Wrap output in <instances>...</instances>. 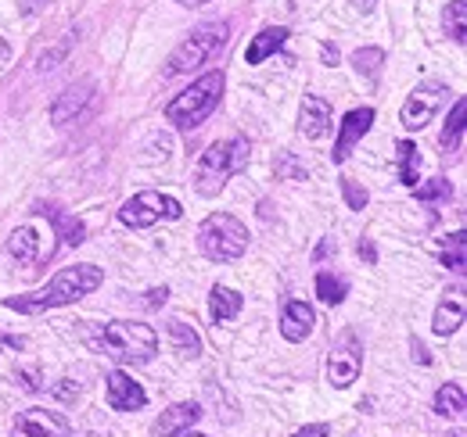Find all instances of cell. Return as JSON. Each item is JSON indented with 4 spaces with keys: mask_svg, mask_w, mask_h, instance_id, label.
<instances>
[{
    "mask_svg": "<svg viewBox=\"0 0 467 437\" xmlns=\"http://www.w3.org/2000/svg\"><path fill=\"white\" fill-rule=\"evenodd\" d=\"M176 4H183V7H202V4H209V0H176Z\"/></svg>",
    "mask_w": 467,
    "mask_h": 437,
    "instance_id": "ee69618b",
    "label": "cell"
},
{
    "mask_svg": "<svg viewBox=\"0 0 467 437\" xmlns=\"http://www.w3.org/2000/svg\"><path fill=\"white\" fill-rule=\"evenodd\" d=\"M44 4H47V0H18V11H22V15H33V11H40Z\"/></svg>",
    "mask_w": 467,
    "mask_h": 437,
    "instance_id": "60d3db41",
    "label": "cell"
},
{
    "mask_svg": "<svg viewBox=\"0 0 467 437\" xmlns=\"http://www.w3.org/2000/svg\"><path fill=\"white\" fill-rule=\"evenodd\" d=\"M180 216H183V205L176 201L173 194H162V190H140L119 208V222L130 226V229H148V226H155L162 218Z\"/></svg>",
    "mask_w": 467,
    "mask_h": 437,
    "instance_id": "52a82bcc",
    "label": "cell"
},
{
    "mask_svg": "<svg viewBox=\"0 0 467 437\" xmlns=\"http://www.w3.org/2000/svg\"><path fill=\"white\" fill-rule=\"evenodd\" d=\"M101 283H105L101 266H94V262H79V266L61 269L55 279H47L44 287H36V290H29V294L4 298V309L22 312V316H40V312H51V309H61V305H76L79 298L94 294Z\"/></svg>",
    "mask_w": 467,
    "mask_h": 437,
    "instance_id": "6da1fadb",
    "label": "cell"
},
{
    "mask_svg": "<svg viewBox=\"0 0 467 437\" xmlns=\"http://www.w3.org/2000/svg\"><path fill=\"white\" fill-rule=\"evenodd\" d=\"M72 44H76V29H68V33L61 36L51 51H44V55H40V61H36V68H40V72H55V68H58V61H65V57H68Z\"/></svg>",
    "mask_w": 467,
    "mask_h": 437,
    "instance_id": "f546056e",
    "label": "cell"
},
{
    "mask_svg": "<svg viewBox=\"0 0 467 437\" xmlns=\"http://www.w3.org/2000/svg\"><path fill=\"white\" fill-rule=\"evenodd\" d=\"M244 309V298L237 294V290H231V287H213V294H209V316L216 320V323H227V320H234L237 312Z\"/></svg>",
    "mask_w": 467,
    "mask_h": 437,
    "instance_id": "7402d4cb",
    "label": "cell"
},
{
    "mask_svg": "<svg viewBox=\"0 0 467 437\" xmlns=\"http://www.w3.org/2000/svg\"><path fill=\"white\" fill-rule=\"evenodd\" d=\"M36 212H40V216H47V222L55 226V233L61 237V244H65V248H79V244L87 240V226H83L76 216L61 212L58 205H36Z\"/></svg>",
    "mask_w": 467,
    "mask_h": 437,
    "instance_id": "ac0fdd59",
    "label": "cell"
},
{
    "mask_svg": "<svg viewBox=\"0 0 467 437\" xmlns=\"http://www.w3.org/2000/svg\"><path fill=\"white\" fill-rule=\"evenodd\" d=\"M461 323H464V283H457V287H450L442 294V301L435 309V320H431V330L439 337H450V333L461 330Z\"/></svg>",
    "mask_w": 467,
    "mask_h": 437,
    "instance_id": "9a60e30c",
    "label": "cell"
},
{
    "mask_svg": "<svg viewBox=\"0 0 467 437\" xmlns=\"http://www.w3.org/2000/svg\"><path fill=\"white\" fill-rule=\"evenodd\" d=\"M442 105H450V86L428 79V83L413 86V90L407 94L403 111H400V122L407 126L410 133H417V129H424V126L435 118V111L442 108Z\"/></svg>",
    "mask_w": 467,
    "mask_h": 437,
    "instance_id": "ba28073f",
    "label": "cell"
},
{
    "mask_svg": "<svg viewBox=\"0 0 467 437\" xmlns=\"http://www.w3.org/2000/svg\"><path fill=\"white\" fill-rule=\"evenodd\" d=\"M320 61H324L327 68H335V65H338V47H335V44H320Z\"/></svg>",
    "mask_w": 467,
    "mask_h": 437,
    "instance_id": "8d00e7d4",
    "label": "cell"
},
{
    "mask_svg": "<svg viewBox=\"0 0 467 437\" xmlns=\"http://www.w3.org/2000/svg\"><path fill=\"white\" fill-rule=\"evenodd\" d=\"M374 126V108H352L342 118V129H338V140H335V151H331V162L342 165L352 155V147L370 133Z\"/></svg>",
    "mask_w": 467,
    "mask_h": 437,
    "instance_id": "8fae6325",
    "label": "cell"
},
{
    "mask_svg": "<svg viewBox=\"0 0 467 437\" xmlns=\"http://www.w3.org/2000/svg\"><path fill=\"white\" fill-rule=\"evenodd\" d=\"M396 165H400L403 187H417L420 183V151H417L413 140H400L396 144Z\"/></svg>",
    "mask_w": 467,
    "mask_h": 437,
    "instance_id": "603a6c76",
    "label": "cell"
},
{
    "mask_svg": "<svg viewBox=\"0 0 467 437\" xmlns=\"http://www.w3.org/2000/svg\"><path fill=\"white\" fill-rule=\"evenodd\" d=\"M346 294H349V283H346V276H335V273H320L317 276V298L324 301V305H342L346 301Z\"/></svg>",
    "mask_w": 467,
    "mask_h": 437,
    "instance_id": "d4e9b609",
    "label": "cell"
},
{
    "mask_svg": "<svg viewBox=\"0 0 467 437\" xmlns=\"http://www.w3.org/2000/svg\"><path fill=\"white\" fill-rule=\"evenodd\" d=\"M105 381H109V383H105L109 405H112L116 412H137V409H144V405H148V391L133 381L130 373L116 370V373H109Z\"/></svg>",
    "mask_w": 467,
    "mask_h": 437,
    "instance_id": "7c38bea8",
    "label": "cell"
},
{
    "mask_svg": "<svg viewBox=\"0 0 467 437\" xmlns=\"http://www.w3.org/2000/svg\"><path fill=\"white\" fill-rule=\"evenodd\" d=\"M40 229L36 226H18L11 237H7V255L11 259H18L22 266H33V262H40L44 259V251H40Z\"/></svg>",
    "mask_w": 467,
    "mask_h": 437,
    "instance_id": "d6986e66",
    "label": "cell"
},
{
    "mask_svg": "<svg viewBox=\"0 0 467 437\" xmlns=\"http://www.w3.org/2000/svg\"><path fill=\"white\" fill-rule=\"evenodd\" d=\"M359 259H367L370 266L378 262V251H374V244H370V240H359Z\"/></svg>",
    "mask_w": 467,
    "mask_h": 437,
    "instance_id": "ab89813d",
    "label": "cell"
},
{
    "mask_svg": "<svg viewBox=\"0 0 467 437\" xmlns=\"http://www.w3.org/2000/svg\"><path fill=\"white\" fill-rule=\"evenodd\" d=\"M331 251H338V244H335V237H327V240H320V248L313 251V262H324Z\"/></svg>",
    "mask_w": 467,
    "mask_h": 437,
    "instance_id": "d590c367",
    "label": "cell"
},
{
    "mask_svg": "<svg viewBox=\"0 0 467 437\" xmlns=\"http://www.w3.org/2000/svg\"><path fill=\"white\" fill-rule=\"evenodd\" d=\"M183 437H205V434H191V431H187V434H183Z\"/></svg>",
    "mask_w": 467,
    "mask_h": 437,
    "instance_id": "f6af8a7d",
    "label": "cell"
},
{
    "mask_svg": "<svg viewBox=\"0 0 467 437\" xmlns=\"http://www.w3.org/2000/svg\"><path fill=\"white\" fill-rule=\"evenodd\" d=\"M410 351H413V362H417V366H431V351H428L417 337H410Z\"/></svg>",
    "mask_w": 467,
    "mask_h": 437,
    "instance_id": "836d02e7",
    "label": "cell"
},
{
    "mask_svg": "<svg viewBox=\"0 0 467 437\" xmlns=\"http://www.w3.org/2000/svg\"><path fill=\"white\" fill-rule=\"evenodd\" d=\"M464 111H467V105L464 101H457L453 111H450V118H446V126H442V140H439V144H442L446 155L461 147V137H464Z\"/></svg>",
    "mask_w": 467,
    "mask_h": 437,
    "instance_id": "484cf974",
    "label": "cell"
},
{
    "mask_svg": "<svg viewBox=\"0 0 467 437\" xmlns=\"http://www.w3.org/2000/svg\"><path fill=\"white\" fill-rule=\"evenodd\" d=\"M292 437H327V423H309V427L295 431Z\"/></svg>",
    "mask_w": 467,
    "mask_h": 437,
    "instance_id": "74e56055",
    "label": "cell"
},
{
    "mask_svg": "<svg viewBox=\"0 0 467 437\" xmlns=\"http://www.w3.org/2000/svg\"><path fill=\"white\" fill-rule=\"evenodd\" d=\"M166 333H170V344L180 359H198L202 355V333L191 327L183 316H173L166 323Z\"/></svg>",
    "mask_w": 467,
    "mask_h": 437,
    "instance_id": "44dd1931",
    "label": "cell"
},
{
    "mask_svg": "<svg viewBox=\"0 0 467 437\" xmlns=\"http://www.w3.org/2000/svg\"><path fill=\"white\" fill-rule=\"evenodd\" d=\"M464 18H467L464 0H453V4L446 7V15H442V25H446V33L453 36V44H464Z\"/></svg>",
    "mask_w": 467,
    "mask_h": 437,
    "instance_id": "4dcf8cb0",
    "label": "cell"
},
{
    "mask_svg": "<svg viewBox=\"0 0 467 437\" xmlns=\"http://www.w3.org/2000/svg\"><path fill=\"white\" fill-rule=\"evenodd\" d=\"M18 381H22L26 391H40V387H44V383L36 381V373H33V370H18Z\"/></svg>",
    "mask_w": 467,
    "mask_h": 437,
    "instance_id": "f35d334b",
    "label": "cell"
},
{
    "mask_svg": "<svg viewBox=\"0 0 467 437\" xmlns=\"http://www.w3.org/2000/svg\"><path fill=\"white\" fill-rule=\"evenodd\" d=\"M90 348L105 351L122 366H144L159 355V333L137 320H112L90 337Z\"/></svg>",
    "mask_w": 467,
    "mask_h": 437,
    "instance_id": "7a4b0ae2",
    "label": "cell"
},
{
    "mask_svg": "<svg viewBox=\"0 0 467 437\" xmlns=\"http://www.w3.org/2000/svg\"><path fill=\"white\" fill-rule=\"evenodd\" d=\"M166 298H170V290H166V287H155V290H148V301H144V305H148V309H162Z\"/></svg>",
    "mask_w": 467,
    "mask_h": 437,
    "instance_id": "e575fe53",
    "label": "cell"
},
{
    "mask_svg": "<svg viewBox=\"0 0 467 437\" xmlns=\"http://www.w3.org/2000/svg\"><path fill=\"white\" fill-rule=\"evenodd\" d=\"M198 420H202V405L198 401H176L170 409H162V416L151 427V437H183Z\"/></svg>",
    "mask_w": 467,
    "mask_h": 437,
    "instance_id": "5bb4252c",
    "label": "cell"
},
{
    "mask_svg": "<svg viewBox=\"0 0 467 437\" xmlns=\"http://www.w3.org/2000/svg\"><path fill=\"white\" fill-rule=\"evenodd\" d=\"M413 194H417V201H420V205L450 201V198H453V183H450V179H442V176H435V179H428V183L413 187Z\"/></svg>",
    "mask_w": 467,
    "mask_h": 437,
    "instance_id": "4316f807",
    "label": "cell"
},
{
    "mask_svg": "<svg viewBox=\"0 0 467 437\" xmlns=\"http://www.w3.org/2000/svg\"><path fill=\"white\" fill-rule=\"evenodd\" d=\"M248 158H252V147H248L244 137L216 140V144L202 155L198 168H194V190H198L202 198H216V194L227 187L231 176H237L241 168H248Z\"/></svg>",
    "mask_w": 467,
    "mask_h": 437,
    "instance_id": "277c9868",
    "label": "cell"
},
{
    "mask_svg": "<svg viewBox=\"0 0 467 437\" xmlns=\"http://www.w3.org/2000/svg\"><path fill=\"white\" fill-rule=\"evenodd\" d=\"M374 4H378V0H352V7H356L359 15H370V11H374Z\"/></svg>",
    "mask_w": 467,
    "mask_h": 437,
    "instance_id": "b9f144b4",
    "label": "cell"
},
{
    "mask_svg": "<svg viewBox=\"0 0 467 437\" xmlns=\"http://www.w3.org/2000/svg\"><path fill=\"white\" fill-rule=\"evenodd\" d=\"M313 323H317V316H313V309L306 301H288L285 312H281V337L298 344V340H306L313 333Z\"/></svg>",
    "mask_w": 467,
    "mask_h": 437,
    "instance_id": "e0dca14e",
    "label": "cell"
},
{
    "mask_svg": "<svg viewBox=\"0 0 467 437\" xmlns=\"http://www.w3.org/2000/svg\"><path fill=\"white\" fill-rule=\"evenodd\" d=\"M90 94H94V83H90V79H83V83L68 86V90H65V94L58 97V101L51 105V122H55V126H65V122H72L79 111L87 108Z\"/></svg>",
    "mask_w": 467,
    "mask_h": 437,
    "instance_id": "2e32d148",
    "label": "cell"
},
{
    "mask_svg": "<svg viewBox=\"0 0 467 437\" xmlns=\"http://www.w3.org/2000/svg\"><path fill=\"white\" fill-rule=\"evenodd\" d=\"M464 229H457V233H450L446 237V244H442V266L446 269H453V273H464Z\"/></svg>",
    "mask_w": 467,
    "mask_h": 437,
    "instance_id": "83f0119b",
    "label": "cell"
},
{
    "mask_svg": "<svg viewBox=\"0 0 467 437\" xmlns=\"http://www.w3.org/2000/svg\"><path fill=\"white\" fill-rule=\"evenodd\" d=\"M55 394H58L61 401H68V398H76V391H72L68 383H65V387H55Z\"/></svg>",
    "mask_w": 467,
    "mask_h": 437,
    "instance_id": "7bdbcfd3",
    "label": "cell"
},
{
    "mask_svg": "<svg viewBox=\"0 0 467 437\" xmlns=\"http://www.w3.org/2000/svg\"><path fill=\"white\" fill-rule=\"evenodd\" d=\"M288 29L285 25H266L259 36H252V44H248V51H244V61L248 65H263L270 55H277L285 44H288Z\"/></svg>",
    "mask_w": 467,
    "mask_h": 437,
    "instance_id": "ffe728a7",
    "label": "cell"
},
{
    "mask_svg": "<svg viewBox=\"0 0 467 437\" xmlns=\"http://www.w3.org/2000/svg\"><path fill=\"white\" fill-rule=\"evenodd\" d=\"M11 437H72V423L55 409H26L15 416Z\"/></svg>",
    "mask_w": 467,
    "mask_h": 437,
    "instance_id": "30bf717a",
    "label": "cell"
},
{
    "mask_svg": "<svg viewBox=\"0 0 467 437\" xmlns=\"http://www.w3.org/2000/svg\"><path fill=\"white\" fill-rule=\"evenodd\" d=\"M223 86H227L223 68L205 72L202 79H194L183 94H176L173 101L166 105V122H173L176 129H183V133L198 129L213 111L220 108V101H223Z\"/></svg>",
    "mask_w": 467,
    "mask_h": 437,
    "instance_id": "3957f363",
    "label": "cell"
},
{
    "mask_svg": "<svg viewBox=\"0 0 467 437\" xmlns=\"http://www.w3.org/2000/svg\"><path fill=\"white\" fill-rule=\"evenodd\" d=\"M274 172H277V179H309L306 165L298 162L292 151H281V155L274 158Z\"/></svg>",
    "mask_w": 467,
    "mask_h": 437,
    "instance_id": "1f68e13d",
    "label": "cell"
},
{
    "mask_svg": "<svg viewBox=\"0 0 467 437\" xmlns=\"http://www.w3.org/2000/svg\"><path fill=\"white\" fill-rule=\"evenodd\" d=\"M359 370H363V344H359V337L346 330L338 340H335V348H331V359H327V377L331 383L338 387V391H346L356 377H359Z\"/></svg>",
    "mask_w": 467,
    "mask_h": 437,
    "instance_id": "9c48e42d",
    "label": "cell"
},
{
    "mask_svg": "<svg viewBox=\"0 0 467 437\" xmlns=\"http://www.w3.org/2000/svg\"><path fill=\"white\" fill-rule=\"evenodd\" d=\"M342 198H346V205H349L352 212H363V208H367V201H370V194H367L356 179H342Z\"/></svg>",
    "mask_w": 467,
    "mask_h": 437,
    "instance_id": "d6a6232c",
    "label": "cell"
},
{
    "mask_svg": "<svg viewBox=\"0 0 467 437\" xmlns=\"http://www.w3.org/2000/svg\"><path fill=\"white\" fill-rule=\"evenodd\" d=\"M198 248L213 262H237L248 251V226L231 212H213L198 226Z\"/></svg>",
    "mask_w": 467,
    "mask_h": 437,
    "instance_id": "8992f818",
    "label": "cell"
},
{
    "mask_svg": "<svg viewBox=\"0 0 467 437\" xmlns=\"http://www.w3.org/2000/svg\"><path fill=\"white\" fill-rule=\"evenodd\" d=\"M352 65H356L359 76L378 79V72H381V65H385V51H381V47H359V51L352 55Z\"/></svg>",
    "mask_w": 467,
    "mask_h": 437,
    "instance_id": "f1b7e54d",
    "label": "cell"
},
{
    "mask_svg": "<svg viewBox=\"0 0 467 437\" xmlns=\"http://www.w3.org/2000/svg\"><path fill=\"white\" fill-rule=\"evenodd\" d=\"M464 387L461 383H442L439 391H435V412L439 416H453V420H461L464 416Z\"/></svg>",
    "mask_w": 467,
    "mask_h": 437,
    "instance_id": "cb8c5ba5",
    "label": "cell"
},
{
    "mask_svg": "<svg viewBox=\"0 0 467 437\" xmlns=\"http://www.w3.org/2000/svg\"><path fill=\"white\" fill-rule=\"evenodd\" d=\"M331 126H335L331 105L324 97H317V94H306L302 97V108H298V133L306 140H320V137L331 133Z\"/></svg>",
    "mask_w": 467,
    "mask_h": 437,
    "instance_id": "4fadbf2b",
    "label": "cell"
},
{
    "mask_svg": "<svg viewBox=\"0 0 467 437\" xmlns=\"http://www.w3.org/2000/svg\"><path fill=\"white\" fill-rule=\"evenodd\" d=\"M227 40H231V22H205V25H198L170 55L166 76H187V72L209 65L213 57L227 47Z\"/></svg>",
    "mask_w": 467,
    "mask_h": 437,
    "instance_id": "5b68a950",
    "label": "cell"
}]
</instances>
